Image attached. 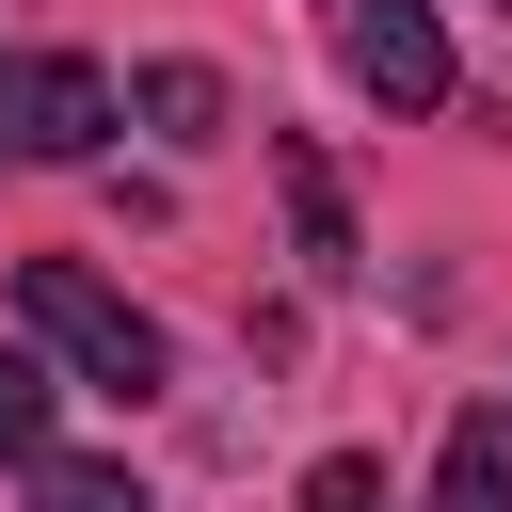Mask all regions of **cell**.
<instances>
[{"mask_svg":"<svg viewBox=\"0 0 512 512\" xmlns=\"http://www.w3.org/2000/svg\"><path fill=\"white\" fill-rule=\"evenodd\" d=\"M16 320H32V352H64V368L112 384V400H160V384H176V336H160L128 288H96L80 256H32V272H16Z\"/></svg>","mask_w":512,"mask_h":512,"instance_id":"cell-1","label":"cell"},{"mask_svg":"<svg viewBox=\"0 0 512 512\" xmlns=\"http://www.w3.org/2000/svg\"><path fill=\"white\" fill-rule=\"evenodd\" d=\"M112 80L80 48H0V160H96Z\"/></svg>","mask_w":512,"mask_h":512,"instance_id":"cell-2","label":"cell"},{"mask_svg":"<svg viewBox=\"0 0 512 512\" xmlns=\"http://www.w3.org/2000/svg\"><path fill=\"white\" fill-rule=\"evenodd\" d=\"M336 64L368 112H448V32L432 0H336Z\"/></svg>","mask_w":512,"mask_h":512,"instance_id":"cell-3","label":"cell"},{"mask_svg":"<svg viewBox=\"0 0 512 512\" xmlns=\"http://www.w3.org/2000/svg\"><path fill=\"white\" fill-rule=\"evenodd\" d=\"M272 192H288V240H304V272H320V288H352V272H368V224H352V192H336V160H320L304 128L272 144Z\"/></svg>","mask_w":512,"mask_h":512,"instance_id":"cell-4","label":"cell"},{"mask_svg":"<svg viewBox=\"0 0 512 512\" xmlns=\"http://www.w3.org/2000/svg\"><path fill=\"white\" fill-rule=\"evenodd\" d=\"M416 512H512V400H464L448 416V464H432Z\"/></svg>","mask_w":512,"mask_h":512,"instance_id":"cell-5","label":"cell"},{"mask_svg":"<svg viewBox=\"0 0 512 512\" xmlns=\"http://www.w3.org/2000/svg\"><path fill=\"white\" fill-rule=\"evenodd\" d=\"M128 112H144L160 144H224V128H240V96H224V64H192V48H176V64H144V80H128Z\"/></svg>","mask_w":512,"mask_h":512,"instance_id":"cell-6","label":"cell"},{"mask_svg":"<svg viewBox=\"0 0 512 512\" xmlns=\"http://www.w3.org/2000/svg\"><path fill=\"white\" fill-rule=\"evenodd\" d=\"M48 352H0V464H48Z\"/></svg>","mask_w":512,"mask_h":512,"instance_id":"cell-7","label":"cell"},{"mask_svg":"<svg viewBox=\"0 0 512 512\" xmlns=\"http://www.w3.org/2000/svg\"><path fill=\"white\" fill-rule=\"evenodd\" d=\"M32 512H160L128 464H32Z\"/></svg>","mask_w":512,"mask_h":512,"instance_id":"cell-8","label":"cell"},{"mask_svg":"<svg viewBox=\"0 0 512 512\" xmlns=\"http://www.w3.org/2000/svg\"><path fill=\"white\" fill-rule=\"evenodd\" d=\"M304 512H400V496H384L368 448H320V464H304Z\"/></svg>","mask_w":512,"mask_h":512,"instance_id":"cell-9","label":"cell"}]
</instances>
